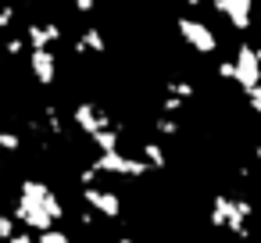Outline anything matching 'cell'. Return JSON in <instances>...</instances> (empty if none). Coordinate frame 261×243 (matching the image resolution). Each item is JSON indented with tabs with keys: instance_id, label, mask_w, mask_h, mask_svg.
I'll list each match as a JSON object with an SVG mask.
<instances>
[{
	"instance_id": "1",
	"label": "cell",
	"mask_w": 261,
	"mask_h": 243,
	"mask_svg": "<svg viewBox=\"0 0 261 243\" xmlns=\"http://www.w3.org/2000/svg\"><path fill=\"white\" fill-rule=\"evenodd\" d=\"M207 222H211V229H225V232H232L236 239H247V236H250V229H247V214L240 211V197L215 193V197H211Z\"/></svg>"
},
{
	"instance_id": "2",
	"label": "cell",
	"mask_w": 261,
	"mask_h": 243,
	"mask_svg": "<svg viewBox=\"0 0 261 243\" xmlns=\"http://www.w3.org/2000/svg\"><path fill=\"white\" fill-rule=\"evenodd\" d=\"M93 172H97V175L143 179V175H150L154 168H150L143 157H133V154H122V150H115V154H97V157H93Z\"/></svg>"
},
{
	"instance_id": "3",
	"label": "cell",
	"mask_w": 261,
	"mask_h": 243,
	"mask_svg": "<svg viewBox=\"0 0 261 243\" xmlns=\"http://www.w3.org/2000/svg\"><path fill=\"white\" fill-rule=\"evenodd\" d=\"M236 86L250 97L261 86V61H257V47L254 43H240L236 47Z\"/></svg>"
},
{
	"instance_id": "4",
	"label": "cell",
	"mask_w": 261,
	"mask_h": 243,
	"mask_svg": "<svg viewBox=\"0 0 261 243\" xmlns=\"http://www.w3.org/2000/svg\"><path fill=\"white\" fill-rule=\"evenodd\" d=\"M11 214L25 225V232L33 229L36 236H43V232H54L58 225H54V214L43 207V204H36V200H25V197H18L15 204H11Z\"/></svg>"
},
{
	"instance_id": "5",
	"label": "cell",
	"mask_w": 261,
	"mask_h": 243,
	"mask_svg": "<svg viewBox=\"0 0 261 243\" xmlns=\"http://www.w3.org/2000/svg\"><path fill=\"white\" fill-rule=\"evenodd\" d=\"M175 29H179V36L197 50V54H215L218 50V36L211 33V25L207 22H197V18H175Z\"/></svg>"
},
{
	"instance_id": "6",
	"label": "cell",
	"mask_w": 261,
	"mask_h": 243,
	"mask_svg": "<svg viewBox=\"0 0 261 243\" xmlns=\"http://www.w3.org/2000/svg\"><path fill=\"white\" fill-rule=\"evenodd\" d=\"M72 122H75V129L86 132V136H97L100 129H115V125H118L104 107H97V104H90V100H79V104L72 107Z\"/></svg>"
},
{
	"instance_id": "7",
	"label": "cell",
	"mask_w": 261,
	"mask_h": 243,
	"mask_svg": "<svg viewBox=\"0 0 261 243\" xmlns=\"http://www.w3.org/2000/svg\"><path fill=\"white\" fill-rule=\"evenodd\" d=\"M18 197L43 204V207L54 214V222H61V218H65V204H61V197H58V193H54V186H50V182H43V179H22Z\"/></svg>"
},
{
	"instance_id": "8",
	"label": "cell",
	"mask_w": 261,
	"mask_h": 243,
	"mask_svg": "<svg viewBox=\"0 0 261 243\" xmlns=\"http://www.w3.org/2000/svg\"><path fill=\"white\" fill-rule=\"evenodd\" d=\"M236 33H247L250 29V18H254V0H215L211 4Z\"/></svg>"
},
{
	"instance_id": "9",
	"label": "cell",
	"mask_w": 261,
	"mask_h": 243,
	"mask_svg": "<svg viewBox=\"0 0 261 243\" xmlns=\"http://www.w3.org/2000/svg\"><path fill=\"white\" fill-rule=\"evenodd\" d=\"M83 204L93 207L100 218H118L122 214V197L111 190H97V186H83Z\"/></svg>"
},
{
	"instance_id": "10",
	"label": "cell",
	"mask_w": 261,
	"mask_h": 243,
	"mask_svg": "<svg viewBox=\"0 0 261 243\" xmlns=\"http://www.w3.org/2000/svg\"><path fill=\"white\" fill-rule=\"evenodd\" d=\"M29 72L40 86H54L58 79V54L54 50H29Z\"/></svg>"
},
{
	"instance_id": "11",
	"label": "cell",
	"mask_w": 261,
	"mask_h": 243,
	"mask_svg": "<svg viewBox=\"0 0 261 243\" xmlns=\"http://www.w3.org/2000/svg\"><path fill=\"white\" fill-rule=\"evenodd\" d=\"M90 143L97 147V154H115L118 143H122V125H115V129H100L97 136H90Z\"/></svg>"
},
{
	"instance_id": "12",
	"label": "cell",
	"mask_w": 261,
	"mask_h": 243,
	"mask_svg": "<svg viewBox=\"0 0 261 243\" xmlns=\"http://www.w3.org/2000/svg\"><path fill=\"white\" fill-rule=\"evenodd\" d=\"M143 161H147L154 172H165V168H168V154H165V147H161L158 140H147V143H143Z\"/></svg>"
},
{
	"instance_id": "13",
	"label": "cell",
	"mask_w": 261,
	"mask_h": 243,
	"mask_svg": "<svg viewBox=\"0 0 261 243\" xmlns=\"http://www.w3.org/2000/svg\"><path fill=\"white\" fill-rule=\"evenodd\" d=\"M83 43H86V50H90V54H97V58H100V54H108V40H104V33H100V29H86V33H83Z\"/></svg>"
},
{
	"instance_id": "14",
	"label": "cell",
	"mask_w": 261,
	"mask_h": 243,
	"mask_svg": "<svg viewBox=\"0 0 261 243\" xmlns=\"http://www.w3.org/2000/svg\"><path fill=\"white\" fill-rule=\"evenodd\" d=\"M172 97H182V100H190L193 93H197V86L193 83H186V79H168V86H165Z\"/></svg>"
},
{
	"instance_id": "15",
	"label": "cell",
	"mask_w": 261,
	"mask_h": 243,
	"mask_svg": "<svg viewBox=\"0 0 261 243\" xmlns=\"http://www.w3.org/2000/svg\"><path fill=\"white\" fill-rule=\"evenodd\" d=\"M154 129H158L161 136H179V122L168 118V115H158V118H154Z\"/></svg>"
},
{
	"instance_id": "16",
	"label": "cell",
	"mask_w": 261,
	"mask_h": 243,
	"mask_svg": "<svg viewBox=\"0 0 261 243\" xmlns=\"http://www.w3.org/2000/svg\"><path fill=\"white\" fill-rule=\"evenodd\" d=\"M182 107H186V100H182V97H172V93H165V100H161V115H168V118H172V115H179Z\"/></svg>"
},
{
	"instance_id": "17",
	"label": "cell",
	"mask_w": 261,
	"mask_h": 243,
	"mask_svg": "<svg viewBox=\"0 0 261 243\" xmlns=\"http://www.w3.org/2000/svg\"><path fill=\"white\" fill-rule=\"evenodd\" d=\"M47 129L58 132V136H65V122H61V111L54 104H47Z\"/></svg>"
},
{
	"instance_id": "18",
	"label": "cell",
	"mask_w": 261,
	"mask_h": 243,
	"mask_svg": "<svg viewBox=\"0 0 261 243\" xmlns=\"http://www.w3.org/2000/svg\"><path fill=\"white\" fill-rule=\"evenodd\" d=\"M15 222H18L15 214H0V239H8V243H11V239L18 236V232H15Z\"/></svg>"
},
{
	"instance_id": "19",
	"label": "cell",
	"mask_w": 261,
	"mask_h": 243,
	"mask_svg": "<svg viewBox=\"0 0 261 243\" xmlns=\"http://www.w3.org/2000/svg\"><path fill=\"white\" fill-rule=\"evenodd\" d=\"M18 147H22V136H18V132H0V150L15 154Z\"/></svg>"
},
{
	"instance_id": "20",
	"label": "cell",
	"mask_w": 261,
	"mask_h": 243,
	"mask_svg": "<svg viewBox=\"0 0 261 243\" xmlns=\"http://www.w3.org/2000/svg\"><path fill=\"white\" fill-rule=\"evenodd\" d=\"M36 243H72V236H68L65 229H54V232H43V236H36Z\"/></svg>"
},
{
	"instance_id": "21",
	"label": "cell",
	"mask_w": 261,
	"mask_h": 243,
	"mask_svg": "<svg viewBox=\"0 0 261 243\" xmlns=\"http://www.w3.org/2000/svg\"><path fill=\"white\" fill-rule=\"evenodd\" d=\"M15 15H18V11H15V4H4V8H0V29H4V33L15 25Z\"/></svg>"
},
{
	"instance_id": "22",
	"label": "cell",
	"mask_w": 261,
	"mask_h": 243,
	"mask_svg": "<svg viewBox=\"0 0 261 243\" xmlns=\"http://www.w3.org/2000/svg\"><path fill=\"white\" fill-rule=\"evenodd\" d=\"M218 79H229V83H236V61H218Z\"/></svg>"
},
{
	"instance_id": "23",
	"label": "cell",
	"mask_w": 261,
	"mask_h": 243,
	"mask_svg": "<svg viewBox=\"0 0 261 243\" xmlns=\"http://www.w3.org/2000/svg\"><path fill=\"white\" fill-rule=\"evenodd\" d=\"M25 47H29V43H25V36H11V40H8V54H11V58H18Z\"/></svg>"
},
{
	"instance_id": "24",
	"label": "cell",
	"mask_w": 261,
	"mask_h": 243,
	"mask_svg": "<svg viewBox=\"0 0 261 243\" xmlns=\"http://www.w3.org/2000/svg\"><path fill=\"white\" fill-rule=\"evenodd\" d=\"M72 8H75L79 15H90V11L97 8V0H72Z\"/></svg>"
},
{
	"instance_id": "25",
	"label": "cell",
	"mask_w": 261,
	"mask_h": 243,
	"mask_svg": "<svg viewBox=\"0 0 261 243\" xmlns=\"http://www.w3.org/2000/svg\"><path fill=\"white\" fill-rule=\"evenodd\" d=\"M93 179H97V172H93V165H86V168L79 172V182H83V186H93Z\"/></svg>"
},
{
	"instance_id": "26",
	"label": "cell",
	"mask_w": 261,
	"mask_h": 243,
	"mask_svg": "<svg viewBox=\"0 0 261 243\" xmlns=\"http://www.w3.org/2000/svg\"><path fill=\"white\" fill-rule=\"evenodd\" d=\"M247 104H250V111H254V115H261V86H257V90L247 97Z\"/></svg>"
},
{
	"instance_id": "27",
	"label": "cell",
	"mask_w": 261,
	"mask_h": 243,
	"mask_svg": "<svg viewBox=\"0 0 261 243\" xmlns=\"http://www.w3.org/2000/svg\"><path fill=\"white\" fill-rule=\"evenodd\" d=\"M11 243H36V239H33V236H29V232H18V236H15V239H11Z\"/></svg>"
},
{
	"instance_id": "28",
	"label": "cell",
	"mask_w": 261,
	"mask_h": 243,
	"mask_svg": "<svg viewBox=\"0 0 261 243\" xmlns=\"http://www.w3.org/2000/svg\"><path fill=\"white\" fill-rule=\"evenodd\" d=\"M118 243H143V239H136V236H118Z\"/></svg>"
},
{
	"instance_id": "29",
	"label": "cell",
	"mask_w": 261,
	"mask_h": 243,
	"mask_svg": "<svg viewBox=\"0 0 261 243\" xmlns=\"http://www.w3.org/2000/svg\"><path fill=\"white\" fill-rule=\"evenodd\" d=\"M182 4H186V8H200V4H204V0H182Z\"/></svg>"
},
{
	"instance_id": "30",
	"label": "cell",
	"mask_w": 261,
	"mask_h": 243,
	"mask_svg": "<svg viewBox=\"0 0 261 243\" xmlns=\"http://www.w3.org/2000/svg\"><path fill=\"white\" fill-rule=\"evenodd\" d=\"M254 154H257V165H261V143H257V147H254Z\"/></svg>"
},
{
	"instance_id": "31",
	"label": "cell",
	"mask_w": 261,
	"mask_h": 243,
	"mask_svg": "<svg viewBox=\"0 0 261 243\" xmlns=\"http://www.w3.org/2000/svg\"><path fill=\"white\" fill-rule=\"evenodd\" d=\"M257 61H261V43H257Z\"/></svg>"
},
{
	"instance_id": "32",
	"label": "cell",
	"mask_w": 261,
	"mask_h": 243,
	"mask_svg": "<svg viewBox=\"0 0 261 243\" xmlns=\"http://www.w3.org/2000/svg\"><path fill=\"white\" fill-rule=\"evenodd\" d=\"M25 4H36V0H25Z\"/></svg>"
}]
</instances>
